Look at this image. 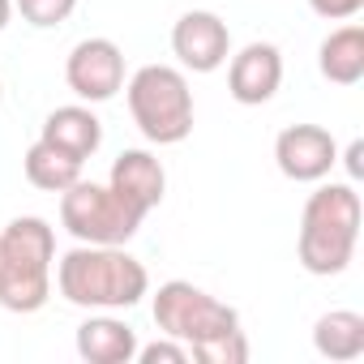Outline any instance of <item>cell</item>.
I'll use <instances>...</instances> for the list:
<instances>
[{
	"mask_svg": "<svg viewBox=\"0 0 364 364\" xmlns=\"http://www.w3.org/2000/svg\"><path fill=\"white\" fill-rule=\"evenodd\" d=\"M150 313H154V326L167 338L185 343L198 364H245L249 360V338L240 330V313L189 279L159 283Z\"/></svg>",
	"mask_w": 364,
	"mask_h": 364,
	"instance_id": "6da1fadb",
	"label": "cell"
},
{
	"mask_svg": "<svg viewBox=\"0 0 364 364\" xmlns=\"http://www.w3.org/2000/svg\"><path fill=\"white\" fill-rule=\"evenodd\" d=\"M56 291L86 313H120L150 296V270L124 245H77L56 262Z\"/></svg>",
	"mask_w": 364,
	"mask_h": 364,
	"instance_id": "7a4b0ae2",
	"label": "cell"
},
{
	"mask_svg": "<svg viewBox=\"0 0 364 364\" xmlns=\"http://www.w3.org/2000/svg\"><path fill=\"white\" fill-rule=\"evenodd\" d=\"M360 193L351 180H330L309 193L304 215H300V236H296V257L309 274L330 279L343 274L355 262L360 245Z\"/></svg>",
	"mask_w": 364,
	"mask_h": 364,
	"instance_id": "3957f363",
	"label": "cell"
},
{
	"mask_svg": "<svg viewBox=\"0 0 364 364\" xmlns=\"http://www.w3.org/2000/svg\"><path fill=\"white\" fill-rule=\"evenodd\" d=\"M56 228L39 215H18L0 232V309L39 313L52 296Z\"/></svg>",
	"mask_w": 364,
	"mask_h": 364,
	"instance_id": "277c9868",
	"label": "cell"
},
{
	"mask_svg": "<svg viewBox=\"0 0 364 364\" xmlns=\"http://www.w3.org/2000/svg\"><path fill=\"white\" fill-rule=\"evenodd\" d=\"M124 103L141 137L154 146H176L193 133V90L176 65H141L124 77Z\"/></svg>",
	"mask_w": 364,
	"mask_h": 364,
	"instance_id": "5b68a950",
	"label": "cell"
},
{
	"mask_svg": "<svg viewBox=\"0 0 364 364\" xmlns=\"http://www.w3.org/2000/svg\"><path fill=\"white\" fill-rule=\"evenodd\" d=\"M141 210L120 198L112 185L95 180H73L60 193V228L77 245H129L141 228Z\"/></svg>",
	"mask_w": 364,
	"mask_h": 364,
	"instance_id": "8992f818",
	"label": "cell"
},
{
	"mask_svg": "<svg viewBox=\"0 0 364 364\" xmlns=\"http://www.w3.org/2000/svg\"><path fill=\"white\" fill-rule=\"evenodd\" d=\"M65 82L82 103H107L124 90V52L116 39L90 35L65 60Z\"/></svg>",
	"mask_w": 364,
	"mask_h": 364,
	"instance_id": "52a82bcc",
	"label": "cell"
},
{
	"mask_svg": "<svg viewBox=\"0 0 364 364\" xmlns=\"http://www.w3.org/2000/svg\"><path fill=\"white\" fill-rule=\"evenodd\" d=\"M171 52L185 73H215L232 56V31L210 9H189L171 26Z\"/></svg>",
	"mask_w": 364,
	"mask_h": 364,
	"instance_id": "ba28073f",
	"label": "cell"
},
{
	"mask_svg": "<svg viewBox=\"0 0 364 364\" xmlns=\"http://www.w3.org/2000/svg\"><path fill=\"white\" fill-rule=\"evenodd\" d=\"M274 163L296 185H317L338 167V141L321 124H287L274 137Z\"/></svg>",
	"mask_w": 364,
	"mask_h": 364,
	"instance_id": "9c48e42d",
	"label": "cell"
},
{
	"mask_svg": "<svg viewBox=\"0 0 364 364\" xmlns=\"http://www.w3.org/2000/svg\"><path fill=\"white\" fill-rule=\"evenodd\" d=\"M283 86V52L274 43H245L240 52L228 56V95L240 107H262L279 95Z\"/></svg>",
	"mask_w": 364,
	"mask_h": 364,
	"instance_id": "30bf717a",
	"label": "cell"
},
{
	"mask_svg": "<svg viewBox=\"0 0 364 364\" xmlns=\"http://www.w3.org/2000/svg\"><path fill=\"white\" fill-rule=\"evenodd\" d=\"M107 185L120 198H129L141 215H150V210H159V202L167 193V171L150 150H120L107 171Z\"/></svg>",
	"mask_w": 364,
	"mask_h": 364,
	"instance_id": "8fae6325",
	"label": "cell"
},
{
	"mask_svg": "<svg viewBox=\"0 0 364 364\" xmlns=\"http://www.w3.org/2000/svg\"><path fill=\"white\" fill-rule=\"evenodd\" d=\"M39 137H43L48 146H56L60 154L86 163V159H95V150L103 146V120H99L86 103H65V107L48 112Z\"/></svg>",
	"mask_w": 364,
	"mask_h": 364,
	"instance_id": "7c38bea8",
	"label": "cell"
},
{
	"mask_svg": "<svg viewBox=\"0 0 364 364\" xmlns=\"http://www.w3.org/2000/svg\"><path fill=\"white\" fill-rule=\"evenodd\" d=\"M77 355L86 364H133L137 330L112 313H90L77 326Z\"/></svg>",
	"mask_w": 364,
	"mask_h": 364,
	"instance_id": "4fadbf2b",
	"label": "cell"
},
{
	"mask_svg": "<svg viewBox=\"0 0 364 364\" xmlns=\"http://www.w3.org/2000/svg\"><path fill=\"white\" fill-rule=\"evenodd\" d=\"M317 69L334 86H355L364 77V26L347 22V26L330 31L317 48Z\"/></svg>",
	"mask_w": 364,
	"mask_h": 364,
	"instance_id": "5bb4252c",
	"label": "cell"
},
{
	"mask_svg": "<svg viewBox=\"0 0 364 364\" xmlns=\"http://www.w3.org/2000/svg\"><path fill=\"white\" fill-rule=\"evenodd\" d=\"M313 347L326 360H360L364 355V317L355 309H330L313 321Z\"/></svg>",
	"mask_w": 364,
	"mask_h": 364,
	"instance_id": "9a60e30c",
	"label": "cell"
},
{
	"mask_svg": "<svg viewBox=\"0 0 364 364\" xmlns=\"http://www.w3.org/2000/svg\"><path fill=\"white\" fill-rule=\"evenodd\" d=\"M22 171H26L31 185L43 189V193H65L73 180H82V163L69 159V154H60V150L48 146L43 137L31 141V150L22 154Z\"/></svg>",
	"mask_w": 364,
	"mask_h": 364,
	"instance_id": "2e32d148",
	"label": "cell"
},
{
	"mask_svg": "<svg viewBox=\"0 0 364 364\" xmlns=\"http://www.w3.org/2000/svg\"><path fill=\"white\" fill-rule=\"evenodd\" d=\"M77 0H14V14H22V22H31L35 31H56L73 18Z\"/></svg>",
	"mask_w": 364,
	"mask_h": 364,
	"instance_id": "e0dca14e",
	"label": "cell"
},
{
	"mask_svg": "<svg viewBox=\"0 0 364 364\" xmlns=\"http://www.w3.org/2000/svg\"><path fill=\"white\" fill-rule=\"evenodd\" d=\"M133 360H137V364H189L193 355H189L185 343H176V338L163 334L159 343H146V347L137 343V355H133Z\"/></svg>",
	"mask_w": 364,
	"mask_h": 364,
	"instance_id": "ac0fdd59",
	"label": "cell"
},
{
	"mask_svg": "<svg viewBox=\"0 0 364 364\" xmlns=\"http://www.w3.org/2000/svg\"><path fill=\"white\" fill-rule=\"evenodd\" d=\"M309 9L326 22H347L364 9V0H309Z\"/></svg>",
	"mask_w": 364,
	"mask_h": 364,
	"instance_id": "d6986e66",
	"label": "cell"
},
{
	"mask_svg": "<svg viewBox=\"0 0 364 364\" xmlns=\"http://www.w3.org/2000/svg\"><path fill=\"white\" fill-rule=\"evenodd\" d=\"M360 159H364V141L355 137V141L347 146V154H343V163H347V176H351V185H355L360 176H364V163H360Z\"/></svg>",
	"mask_w": 364,
	"mask_h": 364,
	"instance_id": "ffe728a7",
	"label": "cell"
},
{
	"mask_svg": "<svg viewBox=\"0 0 364 364\" xmlns=\"http://www.w3.org/2000/svg\"><path fill=\"white\" fill-rule=\"evenodd\" d=\"M9 18H14V0H0V31L9 26Z\"/></svg>",
	"mask_w": 364,
	"mask_h": 364,
	"instance_id": "44dd1931",
	"label": "cell"
},
{
	"mask_svg": "<svg viewBox=\"0 0 364 364\" xmlns=\"http://www.w3.org/2000/svg\"><path fill=\"white\" fill-rule=\"evenodd\" d=\"M0 99H5V82H0Z\"/></svg>",
	"mask_w": 364,
	"mask_h": 364,
	"instance_id": "7402d4cb",
	"label": "cell"
}]
</instances>
